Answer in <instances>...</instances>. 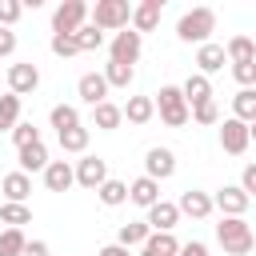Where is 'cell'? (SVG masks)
I'll list each match as a JSON object with an SVG mask.
<instances>
[{"label":"cell","instance_id":"cell-1","mask_svg":"<svg viewBox=\"0 0 256 256\" xmlns=\"http://www.w3.org/2000/svg\"><path fill=\"white\" fill-rule=\"evenodd\" d=\"M216 240H220V244H224V252H232V256H248V252H252V244H256L252 224H248L244 216H224V220L216 224Z\"/></svg>","mask_w":256,"mask_h":256},{"label":"cell","instance_id":"cell-2","mask_svg":"<svg viewBox=\"0 0 256 256\" xmlns=\"http://www.w3.org/2000/svg\"><path fill=\"white\" fill-rule=\"evenodd\" d=\"M212 28H216V12H212V8H192V12L180 16L176 36H180L184 44H208Z\"/></svg>","mask_w":256,"mask_h":256},{"label":"cell","instance_id":"cell-3","mask_svg":"<svg viewBox=\"0 0 256 256\" xmlns=\"http://www.w3.org/2000/svg\"><path fill=\"white\" fill-rule=\"evenodd\" d=\"M152 104H156V112H160V120H164L168 128L188 124V100H184V92H180L176 84H164V88L152 96Z\"/></svg>","mask_w":256,"mask_h":256},{"label":"cell","instance_id":"cell-4","mask_svg":"<svg viewBox=\"0 0 256 256\" xmlns=\"http://www.w3.org/2000/svg\"><path fill=\"white\" fill-rule=\"evenodd\" d=\"M88 20V4L84 0H64L56 12H52V36H76Z\"/></svg>","mask_w":256,"mask_h":256},{"label":"cell","instance_id":"cell-5","mask_svg":"<svg viewBox=\"0 0 256 256\" xmlns=\"http://www.w3.org/2000/svg\"><path fill=\"white\" fill-rule=\"evenodd\" d=\"M128 20H132V8H128V0H96V8H92V28H128Z\"/></svg>","mask_w":256,"mask_h":256},{"label":"cell","instance_id":"cell-6","mask_svg":"<svg viewBox=\"0 0 256 256\" xmlns=\"http://www.w3.org/2000/svg\"><path fill=\"white\" fill-rule=\"evenodd\" d=\"M140 48H144V40H140V32H132V28H124V32H116V40H112V60L116 64H136L140 60Z\"/></svg>","mask_w":256,"mask_h":256},{"label":"cell","instance_id":"cell-7","mask_svg":"<svg viewBox=\"0 0 256 256\" xmlns=\"http://www.w3.org/2000/svg\"><path fill=\"white\" fill-rule=\"evenodd\" d=\"M40 84V68L32 64V60H24V64H12L8 68V92L12 96H24V92H32Z\"/></svg>","mask_w":256,"mask_h":256},{"label":"cell","instance_id":"cell-8","mask_svg":"<svg viewBox=\"0 0 256 256\" xmlns=\"http://www.w3.org/2000/svg\"><path fill=\"white\" fill-rule=\"evenodd\" d=\"M220 148L232 152V156H240V152L248 148V124L236 120V116H228V120L220 124Z\"/></svg>","mask_w":256,"mask_h":256},{"label":"cell","instance_id":"cell-9","mask_svg":"<svg viewBox=\"0 0 256 256\" xmlns=\"http://www.w3.org/2000/svg\"><path fill=\"white\" fill-rule=\"evenodd\" d=\"M104 180H108V168H104V160H100V156H84V160L76 164V184H80V188L96 192Z\"/></svg>","mask_w":256,"mask_h":256},{"label":"cell","instance_id":"cell-10","mask_svg":"<svg viewBox=\"0 0 256 256\" xmlns=\"http://www.w3.org/2000/svg\"><path fill=\"white\" fill-rule=\"evenodd\" d=\"M76 92H80V100L84 104H104L108 100V80H104V72H84L80 76V84H76Z\"/></svg>","mask_w":256,"mask_h":256},{"label":"cell","instance_id":"cell-11","mask_svg":"<svg viewBox=\"0 0 256 256\" xmlns=\"http://www.w3.org/2000/svg\"><path fill=\"white\" fill-rule=\"evenodd\" d=\"M144 168H148L144 176H152V180L160 184V180H168V176L176 172V156H172L168 148H148V156H144Z\"/></svg>","mask_w":256,"mask_h":256},{"label":"cell","instance_id":"cell-12","mask_svg":"<svg viewBox=\"0 0 256 256\" xmlns=\"http://www.w3.org/2000/svg\"><path fill=\"white\" fill-rule=\"evenodd\" d=\"M176 220H180V208H176L172 200H156V204L148 208V228H152V232H172Z\"/></svg>","mask_w":256,"mask_h":256},{"label":"cell","instance_id":"cell-13","mask_svg":"<svg viewBox=\"0 0 256 256\" xmlns=\"http://www.w3.org/2000/svg\"><path fill=\"white\" fill-rule=\"evenodd\" d=\"M44 184H48V192H68V188L76 184V172L68 168V160H48V168H44Z\"/></svg>","mask_w":256,"mask_h":256},{"label":"cell","instance_id":"cell-14","mask_svg":"<svg viewBox=\"0 0 256 256\" xmlns=\"http://www.w3.org/2000/svg\"><path fill=\"white\" fill-rule=\"evenodd\" d=\"M248 204H252V200L244 196V188H220V192L212 196V208H220L224 216H244Z\"/></svg>","mask_w":256,"mask_h":256},{"label":"cell","instance_id":"cell-15","mask_svg":"<svg viewBox=\"0 0 256 256\" xmlns=\"http://www.w3.org/2000/svg\"><path fill=\"white\" fill-rule=\"evenodd\" d=\"M160 12H164L160 0H144V4H136V8H132V32H140V36L152 32V28L160 24Z\"/></svg>","mask_w":256,"mask_h":256},{"label":"cell","instance_id":"cell-16","mask_svg":"<svg viewBox=\"0 0 256 256\" xmlns=\"http://www.w3.org/2000/svg\"><path fill=\"white\" fill-rule=\"evenodd\" d=\"M0 192H4V200H8V204H24V196L32 192L28 172H8V176L0 180Z\"/></svg>","mask_w":256,"mask_h":256},{"label":"cell","instance_id":"cell-17","mask_svg":"<svg viewBox=\"0 0 256 256\" xmlns=\"http://www.w3.org/2000/svg\"><path fill=\"white\" fill-rule=\"evenodd\" d=\"M128 200H132V204H140V208H152V204L160 200V184H156L152 176H140V180H132V184H128Z\"/></svg>","mask_w":256,"mask_h":256},{"label":"cell","instance_id":"cell-18","mask_svg":"<svg viewBox=\"0 0 256 256\" xmlns=\"http://www.w3.org/2000/svg\"><path fill=\"white\" fill-rule=\"evenodd\" d=\"M176 208H180L184 216H192V220H204V216H212V196H208V192H192V188H188V192L180 196V204H176Z\"/></svg>","mask_w":256,"mask_h":256},{"label":"cell","instance_id":"cell-19","mask_svg":"<svg viewBox=\"0 0 256 256\" xmlns=\"http://www.w3.org/2000/svg\"><path fill=\"white\" fill-rule=\"evenodd\" d=\"M176 252H180V240L172 232H152L140 248V256H176Z\"/></svg>","mask_w":256,"mask_h":256},{"label":"cell","instance_id":"cell-20","mask_svg":"<svg viewBox=\"0 0 256 256\" xmlns=\"http://www.w3.org/2000/svg\"><path fill=\"white\" fill-rule=\"evenodd\" d=\"M152 236V228H148V220H128V224H120V236H116V244L120 248H144V240Z\"/></svg>","mask_w":256,"mask_h":256},{"label":"cell","instance_id":"cell-21","mask_svg":"<svg viewBox=\"0 0 256 256\" xmlns=\"http://www.w3.org/2000/svg\"><path fill=\"white\" fill-rule=\"evenodd\" d=\"M224 44H200V52H196V64H200V76H208V72H220L224 68Z\"/></svg>","mask_w":256,"mask_h":256},{"label":"cell","instance_id":"cell-22","mask_svg":"<svg viewBox=\"0 0 256 256\" xmlns=\"http://www.w3.org/2000/svg\"><path fill=\"white\" fill-rule=\"evenodd\" d=\"M132 124H148L152 116H156V104H152V96H128V104L120 108Z\"/></svg>","mask_w":256,"mask_h":256},{"label":"cell","instance_id":"cell-23","mask_svg":"<svg viewBox=\"0 0 256 256\" xmlns=\"http://www.w3.org/2000/svg\"><path fill=\"white\" fill-rule=\"evenodd\" d=\"M44 168H48V148H44V140L20 148V172H44Z\"/></svg>","mask_w":256,"mask_h":256},{"label":"cell","instance_id":"cell-24","mask_svg":"<svg viewBox=\"0 0 256 256\" xmlns=\"http://www.w3.org/2000/svg\"><path fill=\"white\" fill-rule=\"evenodd\" d=\"M224 56H228L232 64H244V60H256V40H252V36H232V40L224 44Z\"/></svg>","mask_w":256,"mask_h":256},{"label":"cell","instance_id":"cell-25","mask_svg":"<svg viewBox=\"0 0 256 256\" xmlns=\"http://www.w3.org/2000/svg\"><path fill=\"white\" fill-rule=\"evenodd\" d=\"M180 92H184V100H188L192 108H196V104H204V100H212V84H208V76H200V72H196V76H188Z\"/></svg>","mask_w":256,"mask_h":256},{"label":"cell","instance_id":"cell-26","mask_svg":"<svg viewBox=\"0 0 256 256\" xmlns=\"http://www.w3.org/2000/svg\"><path fill=\"white\" fill-rule=\"evenodd\" d=\"M232 116L244 124H256V88H244L232 96Z\"/></svg>","mask_w":256,"mask_h":256},{"label":"cell","instance_id":"cell-27","mask_svg":"<svg viewBox=\"0 0 256 256\" xmlns=\"http://www.w3.org/2000/svg\"><path fill=\"white\" fill-rule=\"evenodd\" d=\"M92 120H96V128H104V132H112L120 120H124V112H120V104H112V100H104V104H96L92 108Z\"/></svg>","mask_w":256,"mask_h":256},{"label":"cell","instance_id":"cell-28","mask_svg":"<svg viewBox=\"0 0 256 256\" xmlns=\"http://www.w3.org/2000/svg\"><path fill=\"white\" fill-rule=\"evenodd\" d=\"M20 124V96H0V132H12Z\"/></svg>","mask_w":256,"mask_h":256},{"label":"cell","instance_id":"cell-29","mask_svg":"<svg viewBox=\"0 0 256 256\" xmlns=\"http://www.w3.org/2000/svg\"><path fill=\"white\" fill-rule=\"evenodd\" d=\"M96 196H100L108 208H116V204H124V200H128V184H124V180H104V184L96 188Z\"/></svg>","mask_w":256,"mask_h":256},{"label":"cell","instance_id":"cell-30","mask_svg":"<svg viewBox=\"0 0 256 256\" xmlns=\"http://www.w3.org/2000/svg\"><path fill=\"white\" fill-rule=\"evenodd\" d=\"M0 220L8 224V228H20V224H32V208L28 204H0Z\"/></svg>","mask_w":256,"mask_h":256},{"label":"cell","instance_id":"cell-31","mask_svg":"<svg viewBox=\"0 0 256 256\" xmlns=\"http://www.w3.org/2000/svg\"><path fill=\"white\" fill-rule=\"evenodd\" d=\"M132 76H136V68H128V64H116V60H108V68H104V80H108V88H128V84H132Z\"/></svg>","mask_w":256,"mask_h":256},{"label":"cell","instance_id":"cell-32","mask_svg":"<svg viewBox=\"0 0 256 256\" xmlns=\"http://www.w3.org/2000/svg\"><path fill=\"white\" fill-rule=\"evenodd\" d=\"M48 120H52V128H56V132H68V128H76V124H80V112H76L72 104H56Z\"/></svg>","mask_w":256,"mask_h":256},{"label":"cell","instance_id":"cell-33","mask_svg":"<svg viewBox=\"0 0 256 256\" xmlns=\"http://www.w3.org/2000/svg\"><path fill=\"white\" fill-rule=\"evenodd\" d=\"M60 136V148L64 152H84L88 148V128L84 124H76V128H68V132H56Z\"/></svg>","mask_w":256,"mask_h":256},{"label":"cell","instance_id":"cell-34","mask_svg":"<svg viewBox=\"0 0 256 256\" xmlns=\"http://www.w3.org/2000/svg\"><path fill=\"white\" fill-rule=\"evenodd\" d=\"M24 244H28V240H24L20 228H4V232H0V256H20Z\"/></svg>","mask_w":256,"mask_h":256},{"label":"cell","instance_id":"cell-35","mask_svg":"<svg viewBox=\"0 0 256 256\" xmlns=\"http://www.w3.org/2000/svg\"><path fill=\"white\" fill-rule=\"evenodd\" d=\"M76 44H80V52H96V48H104V32L92 28V24H84V28L76 32Z\"/></svg>","mask_w":256,"mask_h":256},{"label":"cell","instance_id":"cell-36","mask_svg":"<svg viewBox=\"0 0 256 256\" xmlns=\"http://www.w3.org/2000/svg\"><path fill=\"white\" fill-rule=\"evenodd\" d=\"M192 120H196V124H220V108H216V100L196 104V108H192Z\"/></svg>","mask_w":256,"mask_h":256},{"label":"cell","instance_id":"cell-37","mask_svg":"<svg viewBox=\"0 0 256 256\" xmlns=\"http://www.w3.org/2000/svg\"><path fill=\"white\" fill-rule=\"evenodd\" d=\"M12 140H16V148H28V144H36V140H40V132H36L32 124H24V120H20V124L12 128Z\"/></svg>","mask_w":256,"mask_h":256},{"label":"cell","instance_id":"cell-38","mask_svg":"<svg viewBox=\"0 0 256 256\" xmlns=\"http://www.w3.org/2000/svg\"><path fill=\"white\" fill-rule=\"evenodd\" d=\"M232 76L244 84V88H256V60H244V64H232Z\"/></svg>","mask_w":256,"mask_h":256},{"label":"cell","instance_id":"cell-39","mask_svg":"<svg viewBox=\"0 0 256 256\" xmlns=\"http://www.w3.org/2000/svg\"><path fill=\"white\" fill-rule=\"evenodd\" d=\"M20 12H24V4H16V0H0V28L16 24V20H20Z\"/></svg>","mask_w":256,"mask_h":256},{"label":"cell","instance_id":"cell-40","mask_svg":"<svg viewBox=\"0 0 256 256\" xmlns=\"http://www.w3.org/2000/svg\"><path fill=\"white\" fill-rule=\"evenodd\" d=\"M52 52L56 56H76L80 44H76V36H52Z\"/></svg>","mask_w":256,"mask_h":256},{"label":"cell","instance_id":"cell-41","mask_svg":"<svg viewBox=\"0 0 256 256\" xmlns=\"http://www.w3.org/2000/svg\"><path fill=\"white\" fill-rule=\"evenodd\" d=\"M240 188H244V196H248V200L256 196V164H248V168H244V176H240Z\"/></svg>","mask_w":256,"mask_h":256},{"label":"cell","instance_id":"cell-42","mask_svg":"<svg viewBox=\"0 0 256 256\" xmlns=\"http://www.w3.org/2000/svg\"><path fill=\"white\" fill-rule=\"evenodd\" d=\"M12 52H16V32L0 28V56H12Z\"/></svg>","mask_w":256,"mask_h":256},{"label":"cell","instance_id":"cell-43","mask_svg":"<svg viewBox=\"0 0 256 256\" xmlns=\"http://www.w3.org/2000/svg\"><path fill=\"white\" fill-rule=\"evenodd\" d=\"M176 256H208V248L200 244V240H188V244H180V252Z\"/></svg>","mask_w":256,"mask_h":256},{"label":"cell","instance_id":"cell-44","mask_svg":"<svg viewBox=\"0 0 256 256\" xmlns=\"http://www.w3.org/2000/svg\"><path fill=\"white\" fill-rule=\"evenodd\" d=\"M20 256H48V244H44V240H28Z\"/></svg>","mask_w":256,"mask_h":256},{"label":"cell","instance_id":"cell-45","mask_svg":"<svg viewBox=\"0 0 256 256\" xmlns=\"http://www.w3.org/2000/svg\"><path fill=\"white\" fill-rule=\"evenodd\" d=\"M100 256H128V248H120V244H108V248H100Z\"/></svg>","mask_w":256,"mask_h":256},{"label":"cell","instance_id":"cell-46","mask_svg":"<svg viewBox=\"0 0 256 256\" xmlns=\"http://www.w3.org/2000/svg\"><path fill=\"white\" fill-rule=\"evenodd\" d=\"M248 140H256V124H248Z\"/></svg>","mask_w":256,"mask_h":256}]
</instances>
